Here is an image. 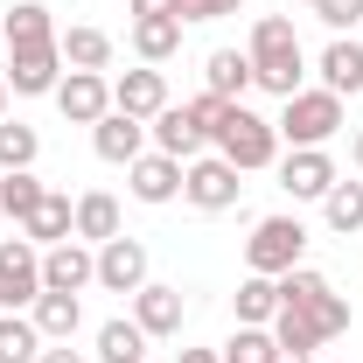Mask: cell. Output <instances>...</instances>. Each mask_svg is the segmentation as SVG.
<instances>
[{"label": "cell", "instance_id": "cell-1", "mask_svg": "<svg viewBox=\"0 0 363 363\" xmlns=\"http://www.w3.org/2000/svg\"><path fill=\"white\" fill-rule=\"evenodd\" d=\"M252 84L272 91V98H294L301 77H308V56H301V35H294V21L286 14H259V28H252Z\"/></svg>", "mask_w": 363, "mask_h": 363}, {"label": "cell", "instance_id": "cell-2", "mask_svg": "<svg viewBox=\"0 0 363 363\" xmlns=\"http://www.w3.org/2000/svg\"><path fill=\"white\" fill-rule=\"evenodd\" d=\"M279 308H294V315H308L321 328V342H335V335H350V301L328 286V272L315 266H294L279 272Z\"/></svg>", "mask_w": 363, "mask_h": 363}, {"label": "cell", "instance_id": "cell-3", "mask_svg": "<svg viewBox=\"0 0 363 363\" xmlns=\"http://www.w3.org/2000/svg\"><path fill=\"white\" fill-rule=\"evenodd\" d=\"M217 154H224L238 175L272 168V161H279V126H272V119H259L252 105H230L224 126H217Z\"/></svg>", "mask_w": 363, "mask_h": 363}, {"label": "cell", "instance_id": "cell-4", "mask_svg": "<svg viewBox=\"0 0 363 363\" xmlns=\"http://www.w3.org/2000/svg\"><path fill=\"white\" fill-rule=\"evenodd\" d=\"M272 126H279L286 147H328V140L342 133V98L335 91H294Z\"/></svg>", "mask_w": 363, "mask_h": 363}, {"label": "cell", "instance_id": "cell-5", "mask_svg": "<svg viewBox=\"0 0 363 363\" xmlns=\"http://www.w3.org/2000/svg\"><path fill=\"white\" fill-rule=\"evenodd\" d=\"M301 252H308V224H301V217H259L252 238H245V266L266 272V279L294 272V266H301Z\"/></svg>", "mask_w": 363, "mask_h": 363}, {"label": "cell", "instance_id": "cell-6", "mask_svg": "<svg viewBox=\"0 0 363 363\" xmlns=\"http://www.w3.org/2000/svg\"><path fill=\"white\" fill-rule=\"evenodd\" d=\"M238 189H245V182H238V168H230L224 154H196V161L182 168V196H189L196 210H210V217L238 203Z\"/></svg>", "mask_w": 363, "mask_h": 363}, {"label": "cell", "instance_id": "cell-7", "mask_svg": "<svg viewBox=\"0 0 363 363\" xmlns=\"http://www.w3.org/2000/svg\"><path fill=\"white\" fill-rule=\"evenodd\" d=\"M84 286H98V252L84 238L49 245L43 252V294H84Z\"/></svg>", "mask_w": 363, "mask_h": 363}, {"label": "cell", "instance_id": "cell-8", "mask_svg": "<svg viewBox=\"0 0 363 363\" xmlns=\"http://www.w3.org/2000/svg\"><path fill=\"white\" fill-rule=\"evenodd\" d=\"M49 98H56V112H63L70 126H98V119L112 112V84H105V70H70Z\"/></svg>", "mask_w": 363, "mask_h": 363}, {"label": "cell", "instance_id": "cell-9", "mask_svg": "<svg viewBox=\"0 0 363 363\" xmlns=\"http://www.w3.org/2000/svg\"><path fill=\"white\" fill-rule=\"evenodd\" d=\"M35 294H43V252L28 238H0V301L28 308Z\"/></svg>", "mask_w": 363, "mask_h": 363}, {"label": "cell", "instance_id": "cell-10", "mask_svg": "<svg viewBox=\"0 0 363 363\" xmlns=\"http://www.w3.org/2000/svg\"><path fill=\"white\" fill-rule=\"evenodd\" d=\"M335 161H328V147H294L286 161H279V189L294 196V203H321L328 189H335Z\"/></svg>", "mask_w": 363, "mask_h": 363}, {"label": "cell", "instance_id": "cell-11", "mask_svg": "<svg viewBox=\"0 0 363 363\" xmlns=\"http://www.w3.org/2000/svg\"><path fill=\"white\" fill-rule=\"evenodd\" d=\"M98 286L133 301L140 286H147V245H140V238H126V230H119L112 245H98Z\"/></svg>", "mask_w": 363, "mask_h": 363}, {"label": "cell", "instance_id": "cell-12", "mask_svg": "<svg viewBox=\"0 0 363 363\" xmlns=\"http://www.w3.org/2000/svg\"><path fill=\"white\" fill-rule=\"evenodd\" d=\"M7 91H21V98H43V91L63 84V49L49 43V49H7Z\"/></svg>", "mask_w": 363, "mask_h": 363}, {"label": "cell", "instance_id": "cell-13", "mask_svg": "<svg viewBox=\"0 0 363 363\" xmlns=\"http://www.w3.org/2000/svg\"><path fill=\"white\" fill-rule=\"evenodd\" d=\"M91 147H98V161L133 168L140 154H147V119H133V112H105V119L91 126Z\"/></svg>", "mask_w": 363, "mask_h": 363}, {"label": "cell", "instance_id": "cell-14", "mask_svg": "<svg viewBox=\"0 0 363 363\" xmlns=\"http://www.w3.org/2000/svg\"><path fill=\"white\" fill-rule=\"evenodd\" d=\"M133 321L147 328V342L154 335H182V321H189V301H182V286H161V279H147L133 294Z\"/></svg>", "mask_w": 363, "mask_h": 363}, {"label": "cell", "instance_id": "cell-15", "mask_svg": "<svg viewBox=\"0 0 363 363\" xmlns=\"http://www.w3.org/2000/svg\"><path fill=\"white\" fill-rule=\"evenodd\" d=\"M126 189H133V203H175L182 196V161L175 154H140L133 168H126Z\"/></svg>", "mask_w": 363, "mask_h": 363}, {"label": "cell", "instance_id": "cell-16", "mask_svg": "<svg viewBox=\"0 0 363 363\" xmlns=\"http://www.w3.org/2000/svg\"><path fill=\"white\" fill-rule=\"evenodd\" d=\"M161 105H168V77H161V70H126V77H112V112L154 119Z\"/></svg>", "mask_w": 363, "mask_h": 363}, {"label": "cell", "instance_id": "cell-17", "mask_svg": "<svg viewBox=\"0 0 363 363\" xmlns=\"http://www.w3.org/2000/svg\"><path fill=\"white\" fill-rule=\"evenodd\" d=\"M0 28H7V49H49L56 43V14H49L43 0H14L0 14Z\"/></svg>", "mask_w": 363, "mask_h": 363}, {"label": "cell", "instance_id": "cell-18", "mask_svg": "<svg viewBox=\"0 0 363 363\" xmlns=\"http://www.w3.org/2000/svg\"><path fill=\"white\" fill-rule=\"evenodd\" d=\"M147 133H154V154H175L182 168L203 154V133L189 126V112H182V105H161V112L147 119Z\"/></svg>", "mask_w": 363, "mask_h": 363}, {"label": "cell", "instance_id": "cell-19", "mask_svg": "<svg viewBox=\"0 0 363 363\" xmlns=\"http://www.w3.org/2000/svg\"><path fill=\"white\" fill-rule=\"evenodd\" d=\"M321 91H335V98H357L363 91V43L335 35V43L321 49Z\"/></svg>", "mask_w": 363, "mask_h": 363}, {"label": "cell", "instance_id": "cell-20", "mask_svg": "<svg viewBox=\"0 0 363 363\" xmlns=\"http://www.w3.org/2000/svg\"><path fill=\"white\" fill-rule=\"evenodd\" d=\"M21 238H28V245H63V238H77V203L49 189L43 203H35V217L21 224Z\"/></svg>", "mask_w": 363, "mask_h": 363}, {"label": "cell", "instance_id": "cell-21", "mask_svg": "<svg viewBox=\"0 0 363 363\" xmlns=\"http://www.w3.org/2000/svg\"><path fill=\"white\" fill-rule=\"evenodd\" d=\"M28 321H35L43 342H70L77 321H84V308H77V294H35L28 301Z\"/></svg>", "mask_w": 363, "mask_h": 363}, {"label": "cell", "instance_id": "cell-22", "mask_svg": "<svg viewBox=\"0 0 363 363\" xmlns=\"http://www.w3.org/2000/svg\"><path fill=\"white\" fill-rule=\"evenodd\" d=\"M230 308H238L245 328H272V315H279V279L245 272V279H238V294H230Z\"/></svg>", "mask_w": 363, "mask_h": 363}, {"label": "cell", "instance_id": "cell-23", "mask_svg": "<svg viewBox=\"0 0 363 363\" xmlns=\"http://www.w3.org/2000/svg\"><path fill=\"white\" fill-rule=\"evenodd\" d=\"M77 238H84V245H112V238H119V203H112L105 189L77 196Z\"/></svg>", "mask_w": 363, "mask_h": 363}, {"label": "cell", "instance_id": "cell-24", "mask_svg": "<svg viewBox=\"0 0 363 363\" xmlns=\"http://www.w3.org/2000/svg\"><path fill=\"white\" fill-rule=\"evenodd\" d=\"M210 91L230 98V105H245V91H252V56H238V49H210Z\"/></svg>", "mask_w": 363, "mask_h": 363}, {"label": "cell", "instance_id": "cell-25", "mask_svg": "<svg viewBox=\"0 0 363 363\" xmlns=\"http://www.w3.org/2000/svg\"><path fill=\"white\" fill-rule=\"evenodd\" d=\"M98 363H147V328L140 321H105L98 328Z\"/></svg>", "mask_w": 363, "mask_h": 363}, {"label": "cell", "instance_id": "cell-26", "mask_svg": "<svg viewBox=\"0 0 363 363\" xmlns=\"http://www.w3.org/2000/svg\"><path fill=\"white\" fill-rule=\"evenodd\" d=\"M56 49H63L70 70H105L112 63V35L105 28H70V35H56Z\"/></svg>", "mask_w": 363, "mask_h": 363}, {"label": "cell", "instance_id": "cell-27", "mask_svg": "<svg viewBox=\"0 0 363 363\" xmlns=\"http://www.w3.org/2000/svg\"><path fill=\"white\" fill-rule=\"evenodd\" d=\"M43 196H49V189H43V182H35V168H14V175H0V210H7L14 224H28Z\"/></svg>", "mask_w": 363, "mask_h": 363}, {"label": "cell", "instance_id": "cell-28", "mask_svg": "<svg viewBox=\"0 0 363 363\" xmlns=\"http://www.w3.org/2000/svg\"><path fill=\"white\" fill-rule=\"evenodd\" d=\"M35 154H43V133H35V126H21V119H0V175H14V168H35Z\"/></svg>", "mask_w": 363, "mask_h": 363}, {"label": "cell", "instance_id": "cell-29", "mask_svg": "<svg viewBox=\"0 0 363 363\" xmlns=\"http://www.w3.org/2000/svg\"><path fill=\"white\" fill-rule=\"evenodd\" d=\"M43 357V335H35V321L28 315H0V363H35Z\"/></svg>", "mask_w": 363, "mask_h": 363}, {"label": "cell", "instance_id": "cell-30", "mask_svg": "<svg viewBox=\"0 0 363 363\" xmlns=\"http://www.w3.org/2000/svg\"><path fill=\"white\" fill-rule=\"evenodd\" d=\"M321 217H328V230H363V182H335L328 196H321Z\"/></svg>", "mask_w": 363, "mask_h": 363}, {"label": "cell", "instance_id": "cell-31", "mask_svg": "<svg viewBox=\"0 0 363 363\" xmlns=\"http://www.w3.org/2000/svg\"><path fill=\"white\" fill-rule=\"evenodd\" d=\"M133 49H140V63H168L182 49V21H168V14L161 21H133Z\"/></svg>", "mask_w": 363, "mask_h": 363}, {"label": "cell", "instance_id": "cell-32", "mask_svg": "<svg viewBox=\"0 0 363 363\" xmlns=\"http://www.w3.org/2000/svg\"><path fill=\"white\" fill-rule=\"evenodd\" d=\"M217 357L224 363H279V342H272V328H245L238 321V335H230Z\"/></svg>", "mask_w": 363, "mask_h": 363}, {"label": "cell", "instance_id": "cell-33", "mask_svg": "<svg viewBox=\"0 0 363 363\" xmlns=\"http://www.w3.org/2000/svg\"><path fill=\"white\" fill-rule=\"evenodd\" d=\"M272 342L294 350V357H315V350H321V328L308 315H294V308H279V315H272Z\"/></svg>", "mask_w": 363, "mask_h": 363}, {"label": "cell", "instance_id": "cell-34", "mask_svg": "<svg viewBox=\"0 0 363 363\" xmlns=\"http://www.w3.org/2000/svg\"><path fill=\"white\" fill-rule=\"evenodd\" d=\"M182 112H189V126H196L203 140H217V126H224V112H230V98H217V91H203V98H189Z\"/></svg>", "mask_w": 363, "mask_h": 363}, {"label": "cell", "instance_id": "cell-35", "mask_svg": "<svg viewBox=\"0 0 363 363\" xmlns=\"http://www.w3.org/2000/svg\"><path fill=\"white\" fill-rule=\"evenodd\" d=\"M238 7H245V0H175V21H224Z\"/></svg>", "mask_w": 363, "mask_h": 363}, {"label": "cell", "instance_id": "cell-36", "mask_svg": "<svg viewBox=\"0 0 363 363\" xmlns=\"http://www.w3.org/2000/svg\"><path fill=\"white\" fill-rule=\"evenodd\" d=\"M315 14L342 35V28H357V21H363V0H315Z\"/></svg>", "mask_w": 363, "mask_h": 363}, {"label": "cell", "instance_id": "cell-37", "mask_svg": "<svg viewBox=\"0 0 363 363\" xmlns=\"http://www.w3.org/2000/svg\"><path fill=\"white\" fill-rule=\"evenodd\" d=\"M161 14L175 21V0H133V21H161Z\"/></svg>", "mask_w": 363, "mask_h": 363}, {"label": "cell", "instance_id": "cell-38", "mask_svg": "<svg viewBox=\"0 0 363 363\" xmlns=\"http://www.w3.org/2000/svg\"><path fill=\"white\" fill-rule=\"evenodd\" d=\"M35 363H84V357H77L70 342H56V350H43V357H35Z\"/></svg>", "mask_w": 363, "mask_h": 363}, {"label": "cell", "instance_id": "cell-39", "mask_svg": "<svg viewBox=\"0 0 363 363\" xmlns=\"http://www.w3.org/2000/svg\"><path fill=\"white\" fill-rule=\"evenodd\" d=\"M175 363H224V357H217V350H182Z\"/></svg>", "mask_w": 363, "mask_h": 363}, {"label": "cell", "instance_id": "cell-40", "mask_svg": "<svg viewBox=\"0 0 363 363\" xmlns=\"http://www.w3.org/2000/svg\"><path fill=\"white\" fill-rule=\"evenodd\" d=\"M350 161H357V168H363V133H357V140H350Z\"/></svg>", "mask_w": 363, "mask_h": 363}, {"label": "cell", "instance_id": "cell-41", "mask_svg": "<svg viewBox=\"0 0 363 363\" xmlns=\"http://www.w3.org/2000/svg\"><path fill=\"white\" fill-rule=\"evenodd\" d=\"M0 119H7V77H0Z\"/></svg>", "mask_w": 363, "mask_h": 363}, {"label": "cell", "instance_id": "cell-42", "mask_svg": "<svg viewBox=\"0 0 363 363\" xmlns=\"http://www.w3.org/2000/svg\"><path fill=\"white\" fill-rule=\"evenodd\" d=\"M279 363H308V357H294V350H279Z\"/></svg>", "mask_w": 363, "mask_h": 363}, {"label": "cell", "instance_id": "cell-43", "mask_svg": "<svg viewBox=\"0 0 363 363\" xmlns=\"http://www.w3.org/2000/svg\"><path fill=\"white\" fill-rule=\"evenodd\" d=\"M0 49H7V28H0Z\"/></svg>", "mask_w": 363, "mask_h": 363}, {"label": "cell", "instance_id": "cell-44", "mask_svg": "<svg viewBox=\"0 0 363 363\" xmlns=\"http://www.w3.org/2000/svg\"><path fill=\"white\" fill-rule=\"evenodd\" d=\"M0 315H7V301H0Z\"/></svg>", "mask_w": 363, "mask_h": 363}, {"label": "cell", "instance_id": "cell-45", "mask_svg": "<svg viewBox=\"0 0 363 363\" xmlns=\"http://www.w3.org/2000/svg\"><path fill=\"white\" fill-rule=\"evenodd\" d=\"M308 7H315V0H308Z\"/></svg>", "mask_w": 363, "mask_h": 363}]
</instances>
